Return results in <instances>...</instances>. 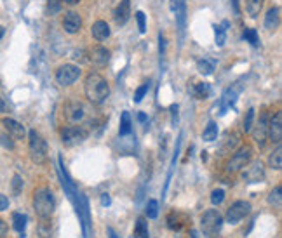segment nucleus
<instances>
[{"instance_id": "1", "label": "nucleus", "mask_w": 282, "mask_h": 238, "mask_svg": "<svg viewBox=\"0 0 282 238\" xmlns=\"http://www.w3.org/2000/svg\"><path fill=\"white\" fill-rule=\"evenodd\" d=\"M84 91H86V97L93 105H103L110 96V85H108L107 78L99 75V73L87 75Z\"/></svg>"}, {"instance_id": "2", "label": "nucleus", "mask_w": 282, "mask_h": 238, "mask_svg": "<svg viewBox=\"0 0 282 238\" xmlns=\"http://www.w3.org/2000/svg\"><path fill=\"white\" fill-rule=\"evenodd\" d=\"M33 209L37 212L40 219H51L56 209V202H54V195L49 188H38L33 193Z\"/></svg>"}, {"instance_id": "3", "label": "nucleus", "mask_w": 282, "mask_h": 238, "mask_svg": "<svg viewBox=\"0 0 282 238\" xmlns=\"http://www.w3.org/2000/svg\"><path fill=\"white\" fill-rule=\"evenodd\" d=\"M30 158H32L35 164H44L47 160V143L45 139L37 132V130H30Z\"/></svg>"}, {"instance_id": "4", "label": "nucleus", "mask_w": 282, "mask_h": 238, "mask_svg": "<svg viewBox=\"0 0 282 238\" xmlns=\"http://www.w3.org/2000/svg\"><path fill=\"white\" fill-rule=\"evenodd\" d=\"M221 226H223V218H221V214L218 210L211 209V210H207V212H204V216H202V219H201V228H202V231H204L206 237H209V238L216 237V235L221 231Z\"/></svg>"}, {"instance_id": "5", "label": "nucleus", "mask_w": 282, "mask_h": 238, "mask_svg": "<svg viewBox=\"0 0 282 238\" xmlns=\"http://www.w3.org/2000/svg\"><path fill=\"white\" fill-rule=\"evenodd\" d=\"M87 136H89V132L82 125H70V127L61 129V141L65 146L82 145L87 139Z\"/></svg>"}, {"instance_id": "6", "label": "nucleus", "mask_w": 282, "mask_h": 238, "mask_svg": "<svg viewBox=\"0 0 282 238\" xmlns=\"http://www.w3.org/2000/svg\"><path fill=\"white\" fill-rule=\"evenodd\" d=\"M251 155H253V148L251 146H242L239 148L233 157L230 158V162L226 164V170L228 172H239L241 169H244L251 160Z\"/></svg>"}, {"instance_id": "7", "label": "nucleus", "mask_w": 282, "mask_h": 238, "mask_svg": "<svg viewBox=\"0 0 282 238\" xmlns=\"http://www.w3.org/2000/svg\"><path fill=\"white\" fill-rule=\"evenodd\" d=\"M78 77H80V68L75 65H63L56 72V82L63 87L72 85Z\"/></svg>"}, {"instance_id": "8", "label": "nucleus", "mask_w": 282, "mask_h": 238, "mask_svg": "<svg viewBox=\"0 0 282 238\" xmlns=\"http://www.w3.org/2000/svg\"><path fill=\"white\" fill-rule=\"evenodd\" d=\"M251 212V203L244 202V200H239V202L232 203L230 209L226 210V222L230 224H237L239 221L245 218V216Z\"/></svg>"}, {"instance_id": "9", "label": "nucleus", "mask_w": 282, "mask_h": 238, "mask_svg": "<svg viewBox=\"0 0 282 238\" xmlns=\"http://www.w3.org/2000/svg\"><path fill=\"white\" fill-rule=\"evenodd\" d=\"M268 113L266 111H263L262 115H260V118H258L256 124L254 125V130H253V136H254V141L258 143L260 146H265L266 139H268Z\"/></svg>"}, {"instance_id": "10", "label": "nucleus", "mask_w": 282, "mask_h": 238, "mask_svg": "<svg viewBox=\"0 0 282 238\" xmlns=\"http://www.w3.org/2000/svg\"><path fill=\"white\" fill-rule=\"evenodd\" d=\"M247 169L242 172V178L245 179V183H262L265 179V167L260 160L253 162L251 165H245Z\"/></svg>"}, {"instance_id": "11", "label": "nucleus", "mask_w": 282, "mask_h": 238, "mask_svg": "<svg viewBox=\"0 0 282 238\" xmlns=\"http://www.w3.org/2000/svg\"><path fill=\"white\" fill-rule=\"evenodd\" d=\"M65 115H66V120H68L70 124H78V122H82L84 117H86V110H84L82 103L70 101V103H66V106H65Z\"/></svg>"}, {"instance_id": "12", "label": "nucleus", "mask_w": 282, "mask_h": 238, "mask_svg": "<svg viewBox=\"0 0 282 238\" xmlns=\"http://www.w3.org/2000/svg\"><path fill=\"white\" fill-rule=\"evenodd\" d=\"M268 139L275 145L282 143V113H277L272 117V120L268 122Z\"/></svg>"}, {"instance_id": "13", "label": "nucleus", "mask_w": 282, "mask_h": 238, "mask_svg": "<svg viewBox=\"0 0 282 238\" xmlns=\"http://www.w3.org/2000/svg\"><path fill=\"white\" fill-rule=\"evenodd\" d=\"M89 56V63H93L94 66H105L110 61V51L103 45H96L87 53Z\"/></svg>"}, {"instance_id": "14", "label": "nucleus", "mask_w": 282, "mask_h": 238, "mask_svg": "<svg viewBox=\"0 0 282 238\" xmlns=\"http://www.w3.org/2000/svg\"><path fill=\"white\" fill-rule=\"evenodd\" d=\"M82 26V18L78 12L68 11L65 12V18H63V28L66 33H77Z\"/></svg>"}, {"instance_id": "15", "label": "nucleus", "mask_w": 282, "mask_h": 238, "mask_svg": "<svg viewBox=\"0 0 282 238\" xmlns=\"http://www.w3.org/2000/svg\"><path fill=\"white\" fill-rule=\"evenodd\" d=\"M2 125H4V129L7 130L9 136L13 137V139H23L26 136L25 125H21L19 122L13 120V118H4Z\"/></svg>"}, {"instance_id": "16", "label": "nucleus", "mask_w": 282, "mask_h": 238, "mask_svg": "<svg viewBox=\"0 0 282 238\" xmlns=\"http://www.w3.org/2000/svg\"><path fill=\"white\" fill-rule=\"evenodd\" d=\"M131 18V2L129 0H122L119 4V7L115 9V23L117 24H126Z\"/></svg>"}, {"instance_id": "17", "label": "nucleus", "mask_w": 282, "mask_h": 238, "mask_svg": "<svg viewBox=\"0 0 282 238\" xmlns=\"http://www.w3.org/2000/svg\"><path fill=\"white\" fill-rule=\"evenodd\" d=\"M279 24H281V7H272L268 9V12H266L265 16V28L268 30V32H274V30L279 28Z\"/></svg>"}, {"instance_id": "18", "label": "nucleus", "mask_w": 282, "mask_h": 238, "mask_svg": "<svg viewBox=\"0 0 282 238\" xmlns=\"http://www.w3.org/2000/svg\"><path fill=\"white\" fill-rule=\"evenodd\" d=\"M91 33L96 40H107L108 37H110V26H108L107 21H96L93 24V28H91Z\"/></svg>"}, {"instance_id": "19", "label": "nucleus", "mask_w": 282, "mask_h": 238, "mask_svg": "<svg viewBox=\"0 0 282 238\" xmlns=\"http://www.w3.org/2000/svg\"><path fill=\"white\" fill-rule=\"evenodd\" d=\"M132 130V124H131V115L129 111H124L120 115V129H119V134L120 136H129Z\"/></svg>"}, {"instance_id": "20", "label": "nucleus", "mask_w": 282, "mask_h": 238, "mask_svg": "<svg viewBox=\"0 0 282 238\" xmlns=\"http://www.w3.org/2000/svg\"><path fill=\"white\" fill-rule=\"evenodd\" d=\"M268 165L272 167L274 170H281V169H282V146H281V145H277L275 151H274L272 155H270Z\"/></svg>"}, {"instance_id": "21", "label": "nucleus", "mask_w": 282, "mask_h": 238, "mask_svg": "<svg viewBox=\"0 0 282 238\" xmlns=\"http://www.w3.org/2000/svg\"><path fill=\"white\" fill-rule=\"evenodd\" d=\"M13 228L21 235L25 237V228H26V216L19 214V212H14L13 214Z\"/></svg>"}, {"instance_id": "22", "label": "nucleus", "mask_w": 282, "mask_h": 238, "mask_svg": "<svg viewBox=\"0 0 282 238\" xmlns=\"http://www.w3.org/2000/svg\"><path fill=\"white\" fill-rule=\"evenodd\" d=\"M263 2L265 0H245V9H247V14L251 18H258V14L262 12Z\"/></svg>"}, {"instance_id": "23", "label": "nucleus", "mask_w": 282, "mask_h": 238, "mask_svg": "<svg viewBox=\"0 0 282 238\" xmlns=\"http://www.w3.org/2000/svg\"><path fill=\"white\" fill-rule=\"evenodd\" d=\"M235 99H237V92L232 89L226 91V92L223 94V97H221V113H225L226 110L235 103Z\"/></svg>"}, {"instance_id": "24", "label": "nucleus", "mask_w": 282, "mask_h": 238, "mask_svg": "<svg viewBox=\"0 0 282 238\" xmlns=\"http://www.w3.org/2000/svg\"><path fill=\"white\" fill-rule=\"evenodd\" d=\"M134 237L138 238H150L148 237V222L145 218H138L134 226Z\"/></svg>"}, {"instance_id": "25", "label": "nucleus", "mask_w": 282, "mask_h": 238, "mask_svg": "<svg viewBox=\"0 0 282 238\" xmlns=\"http://www.w3.org/2000/svg\"><path fill=\"white\" fill-rule=\"evenodd\" d=\"M268 203L277 207V209L282 205V188L281 186H275L274 190H272V193L268 195Z\"/></svg>"}, {"instance_id": "26", "label": "nucleus", "mask_w": 282, "mask_h": 238, "mask_svg": "<svg viewBox=\"0 0 282 238\" xmlns=\"http://www.w3.org/2000/svg\"><path fill=\"white\" fill-rule=\"evenodd\" d=\"M193 94H195L199 99H206V97L211 96V85L202 82V84H197L195 89H193Z\"/></svg>"}, {"instance_id": "27", "label": "nucleus", "mask_w": 282, "mask_h": 238, "mask_svg": "<svg viewBox=\"0 0 282 238\" xmlns=\"http://www.w3.org/2000/svg\"><path fill=\"white\" fill-rule=\"evenodd\" d=\"M202 137H204V141H214L218 137V125L214 124V122H209L207 127L204 129Z\"/></svg>"}, {"instance_id": "28", "label": "nucleus", "mask_w": 282, "mask_h": 238, "mask_svg": "<svg viewBox=\"0 0 282 238\" xmlns=\"http://www.w3.org/2000/svg\"><path fill=\"white\" fill-rule=\"evenodd\" d=\"M254 115H256V110L254 108H249L245 111V117H244V130L245 132H251L253 130V124H254Z\"/></svg>"}, {"instance_id": "29", "label": "nucleus", "mask_w": 282, "mask_h": 238, "mask_svg": "<svg viewBox=\"0 0 282 238\" xmlns=\"http://www.w3.org/2000/svg\"><path fill=\"white\" fill-rule=\"evenodd\" d=\"M226 26H228V21H223V26H214V33H216V45H223L225 44V38H226Z\"/></svg>"}, {"instance_id": "30", "label": "nucleus", "mask_w": 282, "mask_h": 238, "mask_svg": "<svg viewBox=\"0 0 282 238\" xmlns=\"http://www.w3.org/2000/svg\"><path fill=\"white\" fill-rule=\"evenodd\" d=\"M244 38L249 42L253 47H258L260 45V38H258V32L254 28H245L244 30Z\"/></svg>"}, {"instance_id": "31", "label": "nucleus", "mask_w": 282, "mask_h": 238, "mask_svg": "<svg viewBox=\"0 0 282 238\" xmlns=\"http://www.w3.org/2000/svg\"><path fill=\"white\" fill-rule=\"evenodd\" d=\"M168 226H169V230H172V231L181 230L183 222H180V216L176 214V212H171V214L168 216Z\"/></svg>"}, {"instance_id": "32", "label": "nucleus", "mask_w": 282, "mask_h": 238, "mask_svg": "<svg viewBox=\"0 0 282 238\" xmlns=\"http://www.w3.org/2000/svg\"><path fill=\"white\" fill-rule=\"evenodd\" d=\"M197 70H199L202 75H211V73H213V70H214V66H213V63H211V61L201 59L199 63H197Z\"/></svg>"}, {"instance_id": "33", "label": "nucleus", "mask_w": 282, "mask_h": 238, "mask_svg": "<svg viewBox=\"0 0 282 238\" xmlns=\"http://www.w3.org/2000/svg\"><path fill=\"white\" fill-rule=\"evenodd\" d=\"M159 216V202L157 200H148L147 203V218L155 219Z\"/></svg>"}, {"instance_id": "34", "label": "nucleus", "mask_w": 282, "mask_h": 238, "mask_svg": "<svg viewBox=\"0 0 282 238\" xmlns=\"http://www.w3.org/2000/svg\"><path fill=\"white\" fill-rule=\"evenodd\" d=\"M223 200H225V190H221V188L213 190V193H211V203L213 205H220Z\"/></svg>"}, {"instance_id": "35", "label": "nucleus", "mask_w": 282, "mask_h": 238, "mask_svg": "<svg viewBox=\"0 0 282 238\" xmlns=\"http://www.w3.org/2000/svg\"><path fill=\"white\" fill-rule=\"evenodd\" d=\"M63 4L61 0H47V11H49V14H57V12L61 11Z\"/></svg>"}, {"instance_id": "36", "label": "nucleus", "mask_w": 282, "mask_h": 238, "mask_svg": "<svg viewBox=\"0 0 282 238\" xmlns=\"http://www.w3.org/2000/svg\"><path fill=\"white\" fill-rule=\"evenodd\" d=\"M136 21H138V28L141 33L147 32V19H145V12L143 11H138L136 12Z\"/></svg>"}, {"instance_id": "37", "label": "nucleus", "mask_w": 282, "mask_h": 238, "mask_svg": "<svg viewBox=\"0 0 282 238\" xmlns=\"http://www.w3.org/2000/svg\"><path fill=\"white\" fill-rule=\"evenodd\" d=\"M21 191H23V179H21V176H18L16 174V176L13 178V193L18 197Z\"/></svg>"}, {"instance_id": "38", "label": "nucleus", "mask_w": 282, "mask_h": 238, "mask_svg": "<svg viewBox=\"0 0 282 238\" xmlns=\"http://www.w3.org/2000/svg\"><path fill=\"white\" fill-rule=\"evenodd\" d=\"M147 92H148V82H147V84L141 85V87H138V89H136V92H134V103H139V101H141V99H143L145 94H147Z\"/></svg>"}, {"instance_id": "39", "label": "nucleus", "mask_w": 282, "mask_h": 238, "mask_svg": "<svg viewBox=\"0 0 282 238\" xmlns=\"http://www.w3.org/2000/svg\"><path fill=\"white\" fill-rule=\"evenodd\" d=\"M38 233H40L42 238H49V237H51V226H49V222H42L40 226H38Z\"/></svg>"}, {"instance_id": "40", "label": "nucleus", "mask_w": 282, "mask_h": 238, "mask_svg": "<svg viewBox=\"0 0 282 238\" xmlns=\"http://www.w3.org/2000/svg\"><path fill=\"white\" fill-rule=\"evenodd\" d=\"M0 143H2V145H4L5 148H9V149L14 148V141L11 139V136H4V134H2V136H0Z\"/></svg>"}, {"instance_id": "41", "label": "nucleus", "mask_w": 282, "mask_h": 238, "mask_svg": "<svg viewBox=\"0 0 282 238\" xmlns=\"http://www.w3.org/2000/svg\"><path fill=\"white\" fill-rule=\"evenodd\" d=\"M7 209H9V198L0 193V210H7Z\"/></svg>"}, {"instance_id": "42", "label": "nucleus", "mask_w": 282, "mask_h": 238, "mask_svg": "<svg viewBox=\"0 0 282 238\" xmlns=\"http://www.w3.org/2000/svg\"><path fill=\"white\" fill-rule=\"evenodd\" d=\"M7 237V226H5V222L0 219V238H5Z\"/></svg>"}, {"instance_id": "43", "label": "nucleus", "mask_w": 282, "mask_h": 238, "mask_svg": "<svg viewBox=\"0 0 282 238\" xmlns=\"http://www.w3.org/2000/svg\"><path fill=\"white\" fill-rule=\"evenodd\" d=\"M101 203H103V205H110V203H112L110 197H108L107 193H103V195H101Z\"/></svg>"}, {"instance_id": "44", "label": "nucleus", "mask_w": 282, "mask_h": 238, "mask_svg": "<svg viewBox=\"0 0 282 238\" xmlns=\"http://www.w3.org/2000/svg\"><path fill=\"white\" fill-rule=\"evenodd\" d=\"M138 120L141 122V124H145V122H147L148 118H147V115H145V113H138Z\"/></svg>"}, {"instance_id": "45", "label": "nucleus", "mask_w": 282, "mask_h": 238, "mask_svg": "<svg viewBox=\"0 0 282 238\" xmlns=\"http://www.w3.org/2000/svg\"><path fill=\"white\" fill-rule=\"evenodd\" d=\"M66 4H70V5H75V4H78V2H80V0H65Z\"/></svg>"}, {"instance_id": "46", "label": "nucleus", "mask_w": 282, "mask_h": 238, "mask_svg": "<svg viewBox=\"0 0 282 238\" xmlns=\"http://www.w3.org/2000/svg\"><path fill=\"white\" fill-rule=\"evenodd\" d=\"M4 110H5V103H4V99L0 97V111H4Z\"/></svg>"}, {"instance_id": "47", "label": "nucleus", "mask_w": 282, "mask_h": 238, "mask_svg": "<svg viewBox=\"0 0 282 238\" xmlns=\"http://www.w3.org/2000/svg\"><path fill=\"white\" fill-rule=\"evenodd\" d=\"M108 233H110V238H119V237H117V233H115V231L112 230V228L108 230Z\"/></svg>"}, {"instance_id": "48", "label": "nucleus", "mask_w": 282, "mask_h": 238, "mask_svg": "<svg viewBox=\"0 0 282 238\" xmlns=\"http://www.w3.org/2000/svg\"><path fill=\"white\" fill-rule=\"evenodd\" d=\"M2 37H4V28L0 26V38H2Z\"/></svg>"}]
</instances>
